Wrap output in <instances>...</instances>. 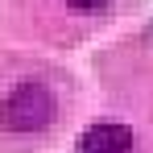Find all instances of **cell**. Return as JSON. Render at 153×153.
<instances>
[{
	"instance_id": "cell-1",
	"label": "cell",
	"mask_w": 153,
	"mask_h": 153,
	"mask_svg": "<svg viewBox=\"0 0 153 153\" xmlns=\"http://www.w3.org/2000/svg\"><path fill=\"white\" fill-rule=\"evenodd\" d=\"M58 103L42 83H21L17 91H8V100L0 108V124L8 132H42L54 120Z\"/></svg>"
},
{
	"instance_id": "cell-3",
	"label": "cell",
	"mask_w": 153,
	"mask_h": 153,
	"mask_svg": "<svg viewBox=\"0 0 153 153\" xmlns=\"http://www.w3.org/2000/svg\"><path fill=\"white\" fill-rule=\"evenodd\" d=\"M66 4H71V8H79V13H100L108 0H66Z\"/></svg>"
},
{
	"instance_id": "cell-2",
	"label": "cell",
	"mask_w": 153,
	"mask_h": 153,
	"mask_svg": "<svg viewBox=\"0 0 153 153\" xmlns=\"http://www.w3.org/2000/svg\"><path fill=\"white\" fill-rule=\"evenodd\" d=\"M75 153H132V132L124 124H91L79 137Z\"/></svg>"
}]
</instances>
